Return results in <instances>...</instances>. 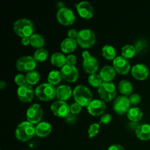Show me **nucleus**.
<instances>
[{
    "label": "nucleus",
    "mask_w": 150,
    "mask_h": 150,
    "mask_svg": "<svg viewBox=\"0 0 150 150\" xmlns=\"http://www.w3.org/2000/svg\"><path fill=\"white\" fill-rule=\"evenodd\" d=\"M36 135L35 125L28 121L19 123L15 132L16 138L21 142H26Z\"/></svg>",
    "instance_id": "nucleus-1"
},
{
    "label": "nucleus",
    "mask_w": 150,
    "mask_h": 150,
    "mask_svg": "<svg viewBox=\"0 0 150 150\" xmlns=\"http://www.w3.org/2000/svg\"><path fill=\"white\" fill-rule=\"evenodd\" d=\"M15 33L21 38H30L35 32V25L28 18H21L16 21L13 24Z\"/></svg>",
    "instance_id": "nucleus-2"
},
{
    "label": "nucleus",
    "mask_w": 150,
    "mask_h": 150,
    "mask_svg": "<svg viewBox=\"0 0 150 150\" xmlns=\"http://www.w3.org/2000/svg\"><path fill=\"white\" fill-rule=\"evenodd\" d=\"M73 95L75 101L80 104L82 107L87 108L93 100V97L90 89L83 85H78L76 86L73 89Z\"/></svg>",
    "instance_id": "nucleus-3"
},
{
    "label": "nucleus",
    "mask_w": 150,
    "mask_h": 150,
    "mask_svg": "<svg viewBox=\"0 0 150 150\" xmlns=\"http://www.w3.org/2000/svg\"><path fill=\"white\" fill-rule=\"evenodd\" d=\"M57 88L49 83H43L35 89V95L41 101H51L56 97Z\"/></svg>",
    "instance_id": "nucleus-4"
},
{
    "label": "nucleus",
    "mask_w": 150,
    "mask_h": 150,
    "mask_svg": "<svg viewBox=\"0 0 150 150\" xmlns=\"http://www.w3.org/2000/svg\"><path fill=\"white\" fill-rule=\"evenodd\" d=\"M76 41L78 45L82 48H89L95 45L96 42V36L92 29H83L79 32Z\"/></svg>",
    "instance_id": "nucleus-5"
},
{
    "label": "nucleus",
    "mask_w": 150,
    "mask_h": 150,
    "mask_svg": "<svg viewBox=\"0 0 150 150\" xmlns=\"http://www.w3.org/2000/svg\"><path fill=\"white\" fill-rule=\"evenodd\" d=\"M98 95L104 102H111L116 99L117 88L113 82H103L98 89Z\"/></svg>",
    "instance_id": "nucleus-6"
},
{
    "label": "nucleus",
    "mask_w": 150,
    "mask_h": 150,
    "mask_svg": "<svg viewBox=\"0 0 150 150\" xmlns=\"http://www.w3.org/2000/svg\"><path fill=\"white\" fill-rule=\"evenodd\" d=\"M83 57V69L86 73L92 75L96 73L99 69V62L95 57H92L88 51H84L82 53Z\"/></svg>",
    "instance_id": "nucleus-7"
},
{
    "label": "nucleus",
    "mask_w": 150,
    "mask_h": 150,
    "mask_svg": "<svg viewBox=\"0 0 150 150\" xmlns=\"http://www.w3.org/2000/svg\"><path fill=\"white\" fill-rule=\"evenodd\" d=\"M16 67L18 71L28 73L35 70L37 67V62L33 57L23 56L18 59L16 63Z\"/></svg>",
    "instance_id": "nucleus-8"
},
{
    "label": "nucleus",
    "mask_w": 150,
    "mask_h": 150,
    "mask_svg": "<svg viewBox=\"0 0 150 150\" xmlns=\"http://www.w3.org/2000/svg\"><path fill=\"white\" fill-rule=\"evenodd\" d=\"M57 19L59 23L63 26H71L76 21L75 13L70 8L64 7L59 9L57 13Z\"/></svg>",
    "instance_id": "nucleus-9"
},
{
    "label": "nucleus",
    "mask_w": 150,
    "mask_h": 150,
    "mask_svg": "<svg viewBox=\"0 0 150 150\" xmlns=\"http://www.w3.org/2000/svg\"><path fill=\"white\" fill-rule=\"evenodd\" d=\"M42 115H43V111L41 105L38 103L32 104L26 111V121L33 125H38V123L42 122L41 120H42Z\"/></svg>",
    "instance_id": "nucleus-10"
},
{
    "label": "nucleus",
    "mask_w": 150,
    "mask_h": 150,
    "mask_svg": "<svg viewBox=\"0 0 150 150\" xmlns=\"http://www.w3.org/2000/svg\"><path fill=\"white\" fill-rule=\"evenodd\" d=\"M130 103L129 98L124 95H120L116 98L113 103V109L119 115L127 114L130 108Z\"/></svg>",
    "instance_id": "nucleus-11"
},
{
    "label": "nucleus",
    "mask_w": 150,
    "mask_h": 150,
    "mask_svg": "<svg viewBox=\"0 0 150 150\" xmlns=\"http://www.w3.org/2000/svg\"><path fill=\"white\" fill-rule=\"evenodd\" d=\"M51 111L56 117L65 118L70 114V105L66 101L57 100L51 105Z\"/></svg>",
    "instance_id": "nucleus-12"
},
{
    "label": "nucleus",
    "mask_w": 150,
    "mask_h": 150,
    "mask_svg": "<svg viewBox=\"0 0 150 150\" xmlns=\"http://www.w3.org/2000/svg\"><path fill=\"white\" fill-rule=\"evenodd\" d=\"M17 95L20 101L27 103H30L34 99L35 95V90H34L32 86L26 83L18 88Z\"/></svg>",
    "instance_id": "nucleus-13"
},
{
    "label": "nucleus",
    "mask_w": 150,
    "mask_h": 150,
    "mask_svg": "<svg viewBox=\"0 0 150 150\" xmlns=\"http://www.w3.org/2000/svg\"><path fill=\"white\" fill-rule=\"evenodd\" d=\"M60 72L63 80L69 83H74L79 79V72L76 66L65 64L61 68Z\"/></svg>",
    "instance_id": "nucleus-14"
},
{
    "label": "nucleus",
    "mask_w": 150,
    "mask_h": 150,
    "mask_svg": "<svg viewBox=\"0 0 150 150\" xmlns=\"http://www.w3.org/2000/svg\"><path fill=\"white\" fill-rule=\"evenodd\" d=\"M113 67L119 74L127 75L131 70V66L128 59L122 56H118L113 61Z\"/></svg>",
    "instance_id": "nucleus-15"
},
{
    "label": "nucleus",
    "mask_w": 150,
    "mask_h": 150,
    "mask_svg": "<svg viewBox=\"0 0 150 150\" xmlns=\"http://www.w3.org/2000/svg\"><path fill=\"white\" fill-rule=\"evenodd\" d=\"M76 10L81 18L86 20L91 19L94 16V8L92 4L86 1H83L76 4Z\"/></svg>",
    "instance_id": "nucleus-16"
},
{
    "label": "nucleus",
    "mask_w": 150,
    "mask_h": 150,
    "mask_svg": "<svg viewBox=\"0 0 150 150\" xmlns=\"http://www.w3.org/2000/svg\"><path fill=\"white\" fill-rule=\"evenodd\" d=\"M106 109L105 102L100 99H95L92 101L89 106L87 107V111L90 115L93 117H98L104 114Z\"/></svg>",
    "instance_id": "nucleus-17"
},
{
    "label": "nucleus",
    "mask_w": 150,
    "mask_h": 150,
    "mask_svg": "<svg viewBox=\"0 0 150 150\" xmlns=\"http://www.w3.org/2000/svg\"><path fill=\"white\" fill-rule=\"evenodd\" d=\"M131 74L134 79L139 81L146 80L149 75L148 67L144 64H137L131 69Z\"/></svg>",
    "instance_id": "nucleus-18"
},
{
    "label": "nucleus",
    "mask_w": 150,
    "mask_h": 150,
    "mask_svg": "<svg viewBox=\"0 0 150 150\" xmlns=\"http://www.w3.org/2000/svg\"><path fill=\"white\" fill-rule=\"evenodd\" d=\"M73 92L71 87L68 85L63 84L60 85L57 88V94L56 97L59 99V100L66 101L70 99L71 95H73Z\"/></svg>",
    "instance_id": "nucleus-19"
},
{
    "label": "nucleus",
    "mask_w": 150,
    "mask_h": 150,
    "mask_svg": "<svg viewBox=\"0 0 150 150\" xmlns=\"http://www.w3.org/2000/svg\"><path fill=\"white\" fill-rule=\"evenodd\" d=\"M116 73L117 72L113 66L105 65L100 71V76L103 82H111L115 78Z\"/></svg>",
    "instance_id": "nucleus-20"
},
{
    "label": "nucleus",
    "mask_w": 150,
    "mask_h": 150,
    "mask_svg": "<svg viewBox=\"0 0 150 150\" xmlns=\"http://www.w3.org/2000/svg\"><path fill=\"white\" fill-rule=\"evenodd\" d=\"M52 127L51 125L48 122H40L35 126L36 135L38 137L45 138L51 133Z\"/></svg>",
    "instance_id": "nucleus-21"
},
{
    "label": "nucleus",
    "mask_w": 150,
    "mask_h": 150,
    "mask_svg": "<svg viewBox=\"0 0 150 150\" xmlns=\"http://www.w3.org/2000/svg\"><path fill=\"white\" fill-rule=\"evenodd\" d=\"M136 135L141 141L150 140V125H139L136 128Z\"/></svg>",
    "instance_id": "nucleus-22"
},
{
    "label": "nucleus",
    "mask_w": 150,
    "mask_h": 150,
    "mask_svg": "<svg viewBox=\"0 0 150 150\" xmlns=\"http://www.w3.org/2000/svg\"><path fill=\"white\" fill-rule=\"evenodd\" d=\"M77 45L78 42L76 40L67 38L63 40L62 42H61L60 46H61V50L63 53L69 54L76 51Z\"/></svg>",
    "instance_id": "nucleus-23"
},
{
    "label": "nucleus",
    "mask_w": 150,
    "mask_h": 150,
    "mask_svg": "<svg viewBox=\"0 0 150 150\" xmlns=\"http://www.w3.org/2000/svg\"><path fill=\"white\" fill-rule=\"evenodd\" d=\"M50 61L52 65L62 68L65 64H67V57H65L63 53L56 52L51 56Z\"/></svg>",
    "instance_id": "nucleus-24"
},
{
    "label": "nucleus",
    "mask_w": 150,
    "mask_h": 150,
    "mask_svg": "<svg viewBox=\"0 0 150 150\" xmlns=\"http://www.w3.org/2000/svg\"><path fill=\"white\" fill-rule=\"evenodd\" d=\"M118 89L122 95L128 97L133 94V86L129 81L122 80L118 84Z\"/></svg>",
    "instance_id": "nucleus-25"
},
{
    "label": "nucleus",
    "mask_w": 150,
    "mask_h": 150,
    "mask_svg": "<svg viewBox=\"0 0 150 150\" xmlns=\"http://www.w3.org/2000/svg\"><path fill=\"white\" fill-rule=\"evenodd\" d=\"M127 117L132 122H138L143 117V112L138 107H133L127 113Z\"/></svg>",
    "instance_id": "nucleus-26"
},
{
    "label": "nucleus",
    "mask_w": 150,
    "mask_h": 150,
    "mask_svg": "<svg viewBox=\"0 0 150 150\" xmlns=\"http://www.w3.org/2000/svg\"><path fill=\"white\" fill-rule=\"evenodd\" d=\"M102 55L105 59L114 61L117 57V52L114 46L111 45H105L102 48Z\"/></svg>",
    "instance_id": "nucleus-27"
},
{
    "label": "nucleus",
    "mask_w": 150,
    "mask_h": 150,
    "mask_svg": "<svg viewBox=\"0 0 150 150\" xmlns=\"http://www.w3.org/2000/svg\"><path fill=\"white\" fill-rule=\"evenodd\" d=\"M30 45L37 50L42 48L45 45V39L40 34L35 33L30 37Z\"/></svg>",
    "instance_id": "nucleus-28"
},
{
    "label": "nucleus",
    "mask_w": 150,
    "mask_h": 150,
    "mask_svg": "<svg viewBox=\"0 0 150 150\" xmlns=\"http://www.w3.org/2000/svg\"><path fill=\"white\" fill-rule=\"evenodd\" d=\"M62 77L61 72L57 70H53L49 72L48 75V83H51L53 86L59 84L61 82Z\"/></svg>",
    "instance_id": "nucleus-29"
},
{
    "label": "nucleus",
    "mask_w": 150,
    "mask_h": 150,
    "mask_svg": "<svg viewBox=\"0 0 150 150\" xmlns=\"http://www.w3.org/2000/svg\"><path fill=\"white\" fill-rule=\"evenodd\" d=\"M136 50L134 45H125L122 48L121 54L122 57H125L127 59H132L136 56Z\"/></svg>",
    "instance_id": "nucleus-30"
},
{
    "label": "nucleus",
    "mask_w": 150,
    "mask_h": 150,
    "mask_svg": "<svg viewBox=\"0 0 150 150\" xmlns=\"http://www.w3.org/2000/svg\"><path fill=\"white\" fill-rule=\"evenodd\" d=\"M26 83L32 86V85L37 84L39 82L40 79V75L36 70H33V71L26 73Z\"/></svg>",
    "instance_id": "nucleus-31"
},
{
    "label": "nucleus",
    "mask_w": 150,
    "mask_h": 150,
    "mask_svg": "<svg viewBox=\"0 0 150 150\" xmlns=\"http://www.w3.org/2000/svg\"><path fill=\"white\" fill-rule=\"evenodd\" d=\"M48 57V51L45 48H40L35 51L34 53L33 57L35 59V61L38 62H43L47 59Z\"/></svg>",
    "instance_id": "nucleus-32"
},
{
    "label": "nucleus",
    "mask_w": 150,
    "mask_h": 150,
    "mask_svg": "<svg viewBox=\"0 0 150 150\" xmlns=\"http://www.w3.org/2000/svg\"><path fill=\"white\" fill-rule=\"evenodd\" d=\"M88 82H89V85L95 88H99L101 86L103 83V81L102 78L100 77V74H95L90 75L88 78Z\"/></svg>",
    "instance_id": "nucleus-33"
},
{
    "label": "nucleus",
    "mask_w": 150,
    "mask_h": 150,
    "mask_svg": "<svg viewBox=\"0 0 150 150\" xmlns=\"http://www.w3.org/2000/svg\"><path fill=\"white\" fill-rule=\"evenodd\" d=\"M100 128V124H98V123H92L89 126V129H88V136H89V139H92L95 136H96L99 133Z\"/></svg>",
    "instance_id": "nucleus-34"
},
{
    "label": "nucleus",
    "mask_w": 150,
    "mask_h": 150,
    "mask_svg": "<svg viewBox=\"0 0 150 150\" xmlns=\"http://www.w3.org/2000/svg\"><path fill=\"white\" fill-rule=\"evenodd\" d=\"M15 83L16 85H18L19 86H21L23 85L26 84V76H23V74H17L15 76Z\"/></svg>",
    "instance_id": "nucleus-35"
},
{
    "label": "nucleus",
    "mask_w": 150,
    "mask_h": 150,
    "mask_svg": "<svg viewBox=\"0 0 150 150\" xmlns=\"http://www.w3.org/2000/svg\"><path fill=\"white\" fill-rule=\"evenodd\" d=\"M128 98L130 104L133 105H138V104L140 103L141 101H142V98H141V96L139 94L133 93L131 95H130Z\"/></svg>",
    "instance_id": "nucleus-36"
},
{
    "label": "nucleus",
    "mask_w": 150,
    "mask_h": 150,
    "mask_svg": "<svg viewBox=\"0 0 150 150\" xmlns=\"http://www.w3.org/2000/svg\"><path fill=\"white\" fill-rule=\"evenodd\" d=\"M147 47V42H146V40H139L137 42H136V45H135V48H136V52H142L143 51L145 48Z\"/></svg>",
    "instance_id": "nucleus-37"
},
{
    "label": "nucleus",
    "mask_w": 150,
    "mask_h": 150,
    "mask_svg": "<svg viewBox=\"0 0 150 150\" xmlns=\"http://www.w3.org/2000/svg\"><path fill=\"white\" fill-rule=\"evenodd\" d=\"M81 108H82V106L80 105V104L75 102L70 105V113L74 114V115L79 114V113L81 111Z\"/></svg>",
    "instance_id": "nucleus-38"
},
{
    "label": "nucleus",
    "mask_w": 150,
    "mask_h": 150,
    "mask_svg": "<svg viewBox=\"0 0 150 150\" xmlns=\"http://www.w3.org/2000/svg\"><path fill=\"white\" fill-rule=\"evenodd\" d=\"M111 120H112V117H111V114H105L100 117V122L103 125H108V123L111 122Z\"/></svg>",
    "instance_id": "nucleus-39"
},
{
    "label": "nucleus",
    "mask_w": 150,
    "mask_h": 150,
    "mask_svg": "<svg viewBox=\"0 0 150 150\" xmlns=\"http://www.w3.org/2000/svg\"><path fill=\"white\" fill-rule=\"evenodd\" d=\"M77 62V57L74 54H69L67 57V64L75 66Z\"/></svg>",
    "instance_id": "nucleus-40"
},
{
    "label": "nucleus",
    "mask_w": 150,
    "mask_h": 150,
    "mask_svg": "<svg viewBox=\"0 0 150 150\" xmlns=\"http://www.w3.org/2000/svg\"><path fill=\"white\" fill-rule=\"evenodd\" d=\"M78 35H79V32L75 29H69L68 32H67V37L69 38H71V39L76 40L77 38Z\"/></svg>",
    "instance_id": "nucleus-41"
},
{
    "label": "nucleus",
    "mask_w": 150,
    "mask_h": 150,
    "mask_svg": "<svg viewBox=\"0 0 150 150\" xmlns=\"http://www.w3.org/2000/svg\"><path fill=\"white\" fill-rule=\"evenodd\" d=\"M108 150H126L124 148V146H122L120 144H112L108 148Z\"/></svg>",
    "instance_id": "nucleus-42"
},
{
    "label": "nucleus",
    "mask_w": 150,
    "mask_h": 150,
    "mask_svg": "<svg viewBox=\"0 0 150 150\" xmlns=\"http://www.w3.org/2000/svg\"><path fill=\"white\" fill-rule=\"evenodd\" d=\"M65 119L67 123H74L76 120V117L74 115V114L70 113L67 117H65Z\"/></svg>",
    "instance_id": "nucleus-43"
},
{
    "label": "nucleus",
    "mask_w": 150,
    "mask_h": 150,
    "mask_svg": "<svg viewBox=\"0 0 150 150\" xmlns=\"http://www.w3.org/2000/svg\"><path fill=\"white\" fill-rule=\"evenodd\" d=\"M21 43L22 45L27 46L29 44H30V38H21Z\"/></svg>",
    "instance_id": "nucleus-44"
},
{
    "label": "nucleus",
    "mask_w": 150,
    "mask_h": 150,
    "mask_svg": "<svg viewBox=\"0 0 150 150\" xmlns=\"http://www.w3.org/2000/svg\"><path fill=\"white\" fill-rule=\"evenodd\" d=\"M5 87H6L5 81H1L0 82V89H3L4 88H5Z\"/></svg>",
    "instance_id": "nucleus-45"
}]
</instances>
